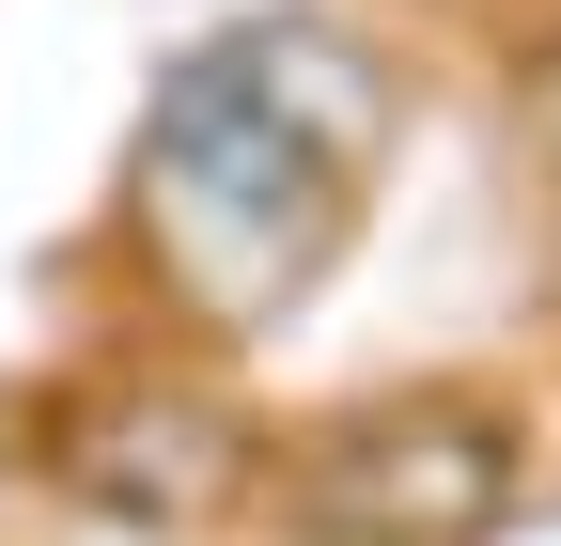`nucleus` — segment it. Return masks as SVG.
Segmentation results:
<instances>
[{"mask_svg": "<svg viewBox=\"0 0 561 546\" xmlns=\"http://www.w3.org/2000/svg\"><path fill=\"white\" fill-rule=\"evenodd\" d=\"M530 500V406L483 375H405L280 437L265 531L280 546H500Z\"/></svg>", "mask_w": 561, "mask_h": 546, "instance_id": "f03ea898", "label": "nucleus"}, {"mask_svg": "<svg viewBox=\"0 0 561 546\" xmlns=\"http://www.w3.org/2000/svg\"><path fill=\"white\" fill-rule=\"evenodd\" d=\"M390 62L328 16H250V32H203L157 110H140V157H125V219L157 250V282L187 328H280L343 235H359V203L390 172Z\"/></svg>", "mask_w": 561, "mask_h": 546, "instance_id": "f257e3e1", "label": "nucleus"}, {"mask_svg": "<svg viewBox=\"0 0 561 546\" xmlns=\"http://www.w3.org/2000/svg\"><path fill=\"white\" fill-rule=\"evenodd\" d=\"M546 187H561V79H546Z\"/></svg>", "mask_w": 561, "mask_h": 546, "instance_id": "20e7f679", "label": "nucleus"}, {"mask_svg": "<svg viewBox=\"0 0 561 546\" xmlns=\"http://www.w3.org/2000/svg\"><path fill=\"white\" fill-rule=\"evenodd\" d=\"M62 485L79 500H110V515H203L219 485H250V437L219 422L203 390H157V375H125V390H94L79 422H62Z\"/></svg>", "mask_w": 561, "mask_h": 546, "instance_id": "7ed1b4c3", "label": "nucleus"}]
</instances>
